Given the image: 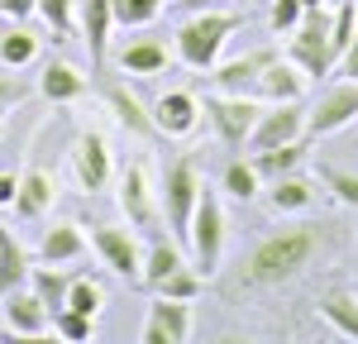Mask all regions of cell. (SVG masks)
Here are the masks:
<instances>
[{
	"label": "cell",
	"mask_w": 358,
	"mask_h": 344,
	"mask_svg": "<svg viewBox=\"0 0 358 344\" xmlns=\"http://www.w3.org/2000/svg\"><path fill=\"white\" fill-rule=\"evenodd\" d=\"M67 306L96 320V315L106 311V287L96 282V278H82V273H77V278H72V287H67Z\"/></svg>",
	"instance_id": "33"
},
{
	"label": "cell",
	"mask_w": 358,
	"mask_h": 344,
	"mask_svg": "<svg viewBox=\"0 0 358 344\" xmlns=\"http://www.w3.org/2000/svg\"><path fill=\"white\" fill-rule=\"evenodd\" d=\"M53 38H67L72 29H77V0H38V10H34Z\"/></svg>",
	"instance_id": "35"
},
{
	"label": "cell",
	"mask_w": 358,
	"mask_h": 344,
	"mask_svg": "<svg viewBox=\"0 0 358 344\" xmlns=\"http://www.w3.org/2000/svg\"><path fill=\"white\" fill-rule=\"evenodd\" d=\"M182 263H187V254H182V239H177V234L167 239V234H158V229H153V239H148V249H143V273H138V282L158 292V282H163L167 273H177Z\"/></svg>",
	"instance_id": "23"
},
{
	"label": "cell",
	"mask_w": 358,
	"mask_h": 344,
	"mask_svg": "<svg viewBox=\"0 0 358 344\" xmlns=\"http://www.w3.org/2000/svg\"><path fill=\"white\" fill-rule=\"evenodd\" d=\"M258 110H263L258 96H224V91H210V96L201 101V115L210 120V129L220 134V143L229 153H244L248 148V134H253V124H258Z\"/></svg>",
	"instance_id": "5"
},
{
	"label": "cell",
	"mask_w": 358,
	"mask_h": 344,
	"mask_svg": "<svg viewBox=\"0 0 358 344\" xmlns=\"http://www.w3.org/2000/svg\"><path fill=\"white\" fill-rule=\"evenodd\" d=\"M334 72H339V77H349V82H358V38L349 43V48H344V53H339Z\"/></svg>",
	"instance_id": "40"
},
{
	"label": "cell",
	"mask_w": 358,
	"mask_h": 344,
	"mask_svg": "<svg viewBox=\"0 0 358 344\" xmlns=\"http://www.w3.org/2000/svg\"><path fill=\"white\" fill-rule=\"evenodd\" d=\"M29 268H34V258H29L24 244L15 239V229L0 225V296L15 292V287H24L29 282Z\"/></svg>",
	"instance_id": "25"
},
{
	"label": "cell",
	"mask_w": 358,
	"mask_h": 344,
	"mask_svg": "<svg viewBox=\"0 0 358 344\" xmlns=\"http://www.w3.org/2000/svg\"><path fill=\"white\" fill-rule=\"evenodd\" d=\"M320 315L334 325V335H344V340H358V292L349 287H334L320 296Z\"/></svg>",
	"instance_id": "27"
},
{
	"label": "cell",
	"mask_w": 358,
	"mask_h": 344,
	"mask_svg": "<svg viewBox=\"0 0 358 344\" xmlns=\"http://www.w3.org/2000/svg\"><path fill=\"white\" fill-rule=\"evenodd\" d=\"M253 158V168H258V177H263V187L273 182V177H282V172H296V168H306V143L296 139V143H273V148H258V153H248Z\"/></svg>",
	"instance_id": "26"
},
{
	"label": "cell",
	"mask_w": 358,
	"mask_h": 344,
	"mask_svg": "<svg viewBox=\"0 0 358 344\" xmlns=\"http://www.w3.org/2000/svg\"><path fill=\"white\" fill-rule=\"evenodd\" d=\"M306 82H310V77H306L301 67H296L292 57L277 53L273 62L263 67V77H258V91H253V96H258V101H268V106H273V101H301Z\"/></svg>",
	"instance_id": "21"
},
{
	"label": "cell",
	"mask_w": 358,
	"mask_h": 344,
	"mask_svg": "<svg viewBox=\"0 0 358 344\" xmlns=\"http://www.w3.org/2000/svg\"><path fill=\"white\" fill-rule=\"evenodd\" d=\"M0 311H5L0 340H43V335H53V311L38 301L34 287L5 292V296H0Z\"/></svg>",
	"instance_id": "9"
},
{
	"label": "cell",
	"mask_w": 358,
	"mask_h": 344,
	"mask_svg": "<svg viewBox=\"0 0 358 344\" xmlns=\"http://www.w3.org/2000/svg\"><path fill=\"white\" fill-rule=\"evenodd\" d=\"M0 134H5V110H0Z\"/></svg>",
	"instance_id": "44"
},
{
	"label": "cell",
	"mask_w": 358,
	"mask_h": 344,
	"mask_svg": "<svg viewBox=\"0 0 358 344\" xmlns=\"http://www.w3.org/2000/svg\"><path fill=\"white\" fill-rule=\"evenodd\" d=\"M220 187H224L234 201H253L258 192H263V177H258V168H253V158L234 153V158L224 163V172H220Z\"/></svg>",
	"instance_id": "29"
},
{
	"label": "cell",
	"mask_w": 358,
	"mask_h": 344,
	"mask_svg": "<svg viewBox=\"0 0 358 344\" xmlns=\"http://www.w3.org/2000/svg\"><path fill=\"white\" fill-rule=\"evenodd\" d=\"M315 182H320V187H325V192H330L339 206L358 210V172H349V168H330V163H325V168L315 172Z\"/></svg>",
	"instance_id": "34"
},
{
	"label": "cell",
	"mask_w": 358,
	"mask_h": 344,
	"mask_svg": "<svg viewBox=\"0 0 358 344\" xmlns=\"http://www.w3.org/2000/svg\"><path fill=\"white\" fill-rule=\"evenodd\" d=\"M206 282H210V278H206L196 263H182L177 273H167L163 282H158V292H163V296H177V301H196V296L206 292Z\"/></svg>",
	"instance_id": "30"
},
{
	"label": "cell",
	"mask_w": 358,
	"mask_h": 344,
	"mask_svg": "<svg viewBox=\"0 0 358 344\" xmlns=\"http://www.w3.org/2000/svg\"><path fill=\"white\" fill-rule=\"evenodd\" d=\"M239 24H244V15H234L224 5L220 10H192V20H182L177 34H172V57L192 72H210Z\"/></svg>",
	"instance_id": "2"
},
{
	"label": "cell",
	"mask_w": 358,
	"mask_h": 344,
	"mask_svg": "<svg viewBox=\"0 0 358 344\" xmlns=\"http://www.w3.org/2000/svg\"><path fill=\"white\" fill-rule=\"evenodd\" d=\"M167 0H110L115 10V24L120 29H148L158 15H163Z\"/></svg>",
	"instance_id": "32"
},
{
	"label": "cell",
	"mask_w": 358,
	"mask_h": 344,
	"mask_svg": "<svg viewBox=\"0 0 358 344\" xmlns=\"http://www.w3.org/2000/svg\"><path fill=\"white\" fill-rule=\"evenodd\" d=\"M306 5L301 0H268V24H273V34H292V29L301 24Z\"/></svg>",
	"instance_id": "37"
},
{
	"label": "cell",
	"mask_w": 358,
	"mask_h": 344,
	"mask_svg": "<svg viewBox=\"0 0 358 344\" xmlns=\"http://www.w3.org/2000/svg\"><path fill=\"white\" fill-rule=\"evenodd\" d=\"M301 5H306V10H310V5H325V0H301Z\"/></svg>",
	"instance_id": "43"
},
{
	"label": "cell",
	"mask_w": 358,
	"mask_h": 344,
	"mask_svg": "<svg viewBox=\"0 0 358 344\" xmlns=\"http://www.w3.org/2000/svg\"><path fill=\"white\" fill-rule=\"evenodd\" d=\"M101 101H106V110L115 115V124L124 129V134H134V139H158V124H153V110L138 101L129 86L110 82L106 91H101Z\"/></svg>",
	"instance_id": "17"
},
{
	"label": "cell",
	"mask_w": 358,
	"mask_h": 344,
	"mask_svg": "<svg viewBox=\"0 0 358 344\" xmlns=\"http://www.w3.org/2000/svg\"><path fill=\"white\" fill-rule=\"evenodd\" d=\"M172 5H182V10H220L224 0H172Z\"/></svg>",
	"instance_id": "42"
},
{
	"label": "cell",
	"mask_w": 358,
	"mask_h": 344,
	"mask_svg": "<svg viewBox=\"0 0 358 344\" xmlns=\"http://www.w3.org/2000/svg\"><path fill=\"white\" fill-rule=\"evenodd\" d=\"M53 335L57 340H72V344H86L96 335V320L82 315V311H72V306H62V311H53Z\"/></svg>",
	"instance_id": "36"
},
{
	"label": "cell",
	"mask_w": 358,
	"mask_h": 344,
	"mask_svg": "<svg viewBox=\"0 0 358 344\" xmlns=\"http://www.w3.org/2000/svg\"><path fill=\"white\" fill-rule=\"evenodd\" d=\"M325 249V229L320 225H287L268 234V239H258L248 258L239 263V287L244 292H263V287H282L292 282V278H301L306 268L320 258Z\"/></svg>",
	"instance_id": "1"
},
{
	"label": "cell",
	"mask_w": 358,
	"mask_h": 344,
	"mask_svg": "<svg viewBox=\"0 0 358 344\" xmlns=\"http://www.w3.org/2000/svg\"><path fill=\"white\" fill-rule=\"evenodd\" d=\"M86 249H91L86 229L77 225V220H57V225L43 229V239H38V249H34V263H57V268H67V263H82Z\"/></svg>",
	"instance_id": "16"
},
{
	"label": "cell",
	"mask_w": 358,
	"mask_h": 344,
	"mask_svg": "<svg viewBox=\"0 0 358 344\" xmlns=\"http://www.w3.org/2000/svg\"><path fill=\"white\" fill-rule=\"evenodd\" d=\"M38 57V38L29 29H5L0 34V67H29Z\"/></svg>",
	"instance_id": "31"
},
{
	"label": "cell",
	"mask_w": 358,
	"mask_h": 344,
	"mask_svg": "<svg viewBox=\"0 0 358 344\" xmlns=\"http://www.w3.org/2000/svg\"><path fill=\"white\" fill-rule=\"evenodd\" d=\"M91 249L101 254V263L110 268L115 278H124V282H138V273H143V249L134 244V229L96 225V229H91Z\"/></svg>",
	"instance_id": "12"
},
{
	"label": "cell",
	"mask_w": 358,
	"mask_h": 344,
	"mask_svg": "<svg viewBox=\"0 0 358 344\" xmlns=\"http://www.w3.org/2000/svg\"><path fill=\"white\" fill-rule=\"evenodd\" d=\"M34 10H38V0H0V15H5L10 24H24V20H34Z\"/></svg>",
	"instance_id": "38"
},
{
	"label": "cell",
	"mask_w": 358,
	"mask_h": 344,
	"mask_svg": "<svg viewBox=\"0 0 358 344\" xmlns=\"http://www.w3.org/2000/svg\"><path fill=\"white\" fill-rule=\"evenodd\" d=\"M24 96H29V86H24V82H15V77H0V110L20 106Z\"/></svg>",
	"instance_id": "39"
},
{
	"label": "cell",
	"mask_w": 358,
	"mask_h": 344,
	"mask_svg": "<svg viewBox=\"0 0 358 344\" xmlns=\"http://www.w3.org/2000/svg\"><path fill=\"white\" fill-rule=\"evenodd\" d=\"M77 24H82V43H86V53H91V67H106L110 34L120 29L110 0H82V5H77Z\"/></svg>",
	"instance_id": "18"
},
{
	"label": "cell",
	"mask_w": 358,
	"mask_h": 344,
	"mask_svg": "<svg viewBox=\"0 0 358 344\" xmlns=\"http://www.w3.org/2000/svg\"><path fill=\"white\" fill-rule=\"evenodd\" d=\"M196 196H201V172H196L192 158H172L163 168V182H158V206H163L167 229L187 244V225H192Z\"/></svg>",
	"instance_id": "6"
},
{
	"label": "cell",
	"mask_w": 358,
	"mask_h": 344,
	"mask_svg": "<svg viewBox=\"0 0 358 344\" xmlns=\"http://www.w3.org/2000/svg\"><path fill=\"white\" fill-rule=\"evenodd\" d=\"M201 101H196L192 91H167L158 96V106H153V124H158V134L163 139H192L196 129H201Z\"/></svg>",
	"instance_id": "15"
},
{
	"label": "cell",
	"mask_w": 358,
	"mask_h": 344,
	"mask_svg": "<svg viewBox=\"0 0 358 344\" xmlns=\"http://www.w3.org/2000/svg\"><path fill=\"white\" fill-rule=\"evenodd\" d=\"M38 96L53 101V106H72V101H82V96H86V77L72 67V62L53 57V62L38 67Z\"/></svg>",
	"instance_id": "22"
},
{
	"label": "cell",
	"mask_w": 358,
	"mask_h": 344,
	"mask_svg": "<svg viewBox=\"0 0 358 344\" xmlns=\"http://www.w3.org/2000/svg\"><path fill=\"white\" fill-rule=\"evenodd\" d=\"M273 57H277V48H253V53H239V57H229V62H215V67H210V91H224V96H253L263 67H268Z\"/></svg>",
	"instance_id": "14"
},
{
	"label": "cell",
	"mask_w": 358,
	"mask_h": 344,
	"mask_svg": "<svg viewBox=\"0 0 358 344\" xmlns=\"http://www.w3.org/2000/svg\"><path fill=\"white\" fill-rule=\"evenodd\" d=\"M187 335H192V301H177V296L158 292V301H148L138 340L143 344H182Z\"/></svg>",
	"instance_id": "13"
},
{
	"label": "cell",
	"mask_w": 358,
	"mask_h": 344,
	"mask_svg": "<svg viewBox=\"0 0 358 344\" xmlns=\"http://www.w3.org/2000/svg\"><path fill=\"white\" fill-rule=\"evenodd\" d=\"M57 201V177L48 168H29L24 177H20V192H15V215L20 220H43L48 210H53Z\"/></svg>",
	"instance_id": "20"
},
{
	"label": "cell",
	"mask_w": 358,
	"mask_h": 344,
	"mask_svg": "<svg viewBox=\"0 0 358 344\" xmlns=\"http://www.w3.org/2000/svg\"><path fill=\"white\" fill-rule=\"evenodd\" d=\"M120 210H124V220L134 229H158L163 220V206H158V192H153V182H148V168L143 163H129L124 177H120Z\"/></svg>",
	"instance_id": "11"
},
{
	"label": "cell",
	"mask_w": 358,
	"mask_h": 344,
	"mask_svg": "<svg viewBox=\"0 0 358 344\" xmlns=\"http://www.w3.org/2000/svg\"><path fill=\"white\" fill-rule=\"evenodd\" d=\"M167 62H172V48L163 38H134L120 48V72L124 77H158Z\"/></svg>",
	"instance_id": "24"
},
{
	"label": "cell",
	"mask_w": 358,
	"mask_h": 344,
	"mask_svg": "<svg viewBox=\"0 0 358 344\" xmlns=\"http://www.w3.org/2000/svg\"><path fill=\"white\" fill-rule=\"evenodd\" d=\"M287 57L301 67L306 77H330L334 57H330V10L325 5H310L301 15V24L287 34Z\"/></svg>",
	"instance_id": "3"
},
{
	"label": "cell",
	"mask_w": 358,
	"mask_h": 344,
	"mask_svg": "<svg viewBox=\"0 0 358 344\" xmlns=\"http://www.w3.org/2000/svg\"><path fill=\"white\" fill-rule=\"evenodd\" d=\"M358 120V82H334L315 96V106L306 110V134L310 139H325V134H339Z\"/></svg>",
	"instance_id": "8"
},
{
	"label": "cell",
	"mask_w": 358,
	"mask_h": 344,
	"mask_svg": "<svg viewBox=\"0 0 358 344\" xmlns=\"http://www.w3.org/2000/svg\"><path fill=\"white\" fill-rule=\"evenodd\" d=\"M77 273H67V268H57V263H38V268H29V287L38 292V301L48 306V311H62L67 306V287H72Z\"/></svg>",
	"instance_id": "28"
},
{
	"label": "cell",
	"mask_w": 358,
	"mask_h": 344,
	"mask_svg": "<svg viewBox=\"0 0 358 344\" xmlns=\"http://www.w3.org/2000/svg\"><path fill=\"white\" fill-rule=\"evenodd\" d=\"M67 168H72V182H77V192L86 196H96V192H106L115 177V158H110V143L106 134H96V129H82L72 148H67Z\"/></svg>",
	"instance_id": "7"
},
{
	"label": "cell",
	"mask_w": 358,
	"mask_h": 344,
	"mask_svg": "<svg viewBox=\"0 0 358 344\" xmlns=\"http://www.w3.org/2000/svg\"><path fill=\"white\" fill-rule=\"evenodd\" d=\"M187 249H192L196 268H201L206 278H215L220 254H224V206L210 187H201V196H196L192 225H187Z\"/></svg>",
	"instance_id": "4"
},
{
	"label": "cell",
	"mask_w": 358,
	"mask_h": 344,
	"mask_svg": "<svg viewBox=\"0 0 358 344\" xmlns=\"http://www.w3.org/2000/svg\"><path fill=\"white\" fill-rule=\"evenodd\" d=\"M15 192H20V177L15 172H0V210L15 206Z\"/></svg>",
	"instance_id": "41"
},
{
	"label": "cell",
	"mask_w": 358,
	"mask_h": 344,
	"mask_svg": "<svg viewBox=\"0 0 358 344\" xmlns=\"http://www.w3.org/2000/svg\"><path fill=\"white\" fill-rule=\"evenodd\" d=\"M306 139V106L301 101H263L258 110V124L248 134V148L244 153H258V148H273V143H296Z\"/></svg>",
	"instance_id": "10"
},
{
	"label": "cell",
	"mask_w": 358,
	"mask_h": 344,
	"mask_svg": "<svg viewBox=\"0 0 358 344\" xmlns=\"http://www.w3.org/2000/svg\"><path fill=\"white\" fill-rule=\"evenodd\" d=\"M320 201V182L315 177H306L301 168L296 172H282L268 182V206H273V215H301Z\"/></svg>",
	"instance_id": "19"
}]
</instances>
